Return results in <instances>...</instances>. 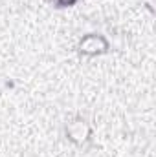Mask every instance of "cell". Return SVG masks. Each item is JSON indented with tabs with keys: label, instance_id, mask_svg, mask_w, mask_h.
<instances>
[{
	"label": "cell",
	"instance_id": "cell-1",
	"mask_svg": "<svg viewBox=\"0 0 156 157\" xmlns=\"http://www.w3.org/2000/svg\"><path fill=\"white\" fill-rule=\"evenodd\" d=\"M64 137L77 148H86L92 144L94 141V128L92 122L84 115H72L70 119H66L64 126Z\"/></svg>",
	"mask_w": 156,
	"mask_h": 157
},
{
	"label": "cell",
	"instance_id": "cell-2",
	"mask_svg": "<svg viewBox=\"0 0 156 157\" xmlns=\"http://www.w3.org/2000/svg\"><path fill=\"white\" fill-rule=\"evenodd\" d=\"M110 51V40L101 33H86L77 42V53L81 57H101Z\"/></svg>",
	"mask_w": 156,
	"mask_h": 157
},
{
	"label": "cell",
	"instance_id": "cell-3",
	"mask_svg": "<svg viewBox=\"0 0 156 157\" xmlns=\"http://www.w3.org/2000/svg\"><path fill=\"white\" fill-rule=\"evenodd\" d=\"M55 9H66V7H74L81 0H48Z\"/></svg>",
	"mask_w": 156,
	"mask_h": 157
}]
</instances>
